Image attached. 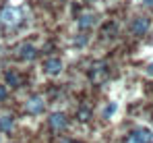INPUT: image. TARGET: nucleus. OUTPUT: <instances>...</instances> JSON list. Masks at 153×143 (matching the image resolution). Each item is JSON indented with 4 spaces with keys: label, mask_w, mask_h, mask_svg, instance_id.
I'll list each match as a JSON object with an SVG mask.
<instances>
[{
    "label": "nucleus",
    "mask_w": 153,
    "mask_h": 143,
    "mask_svg": "<svg viewBox=\"0 0 153 143\" xmlns=\"http://www.w3.org/2000/svg\"><path fill=\"white\" fill-rule=\"evenodd\" d=\"M147 29H149V19H147V17H134V19H132L130 31H132L134 35H145Z\"/></svg>",
    "instance_id": "39448f33"
},
{
    "label": "nucleus",
    "mask_w": 153,
    "mask_h": 143,
    "mask_svg": "<svg viewBox=\"0 0 153 143\" xmlns=\"http://www.w3.org/2000/svg\"><path fill=\"white\" fill-rule=\"evenodd\" d=\"M44 71L48 75H52V77H58L62 73V60L60 58H48L46 64H44Z\"/></svg>",
    "instance_id": "0eeeda50"
},
{
    "label": "nucleus",
    "mask_w": 153,
    "mask_h": 143,
    "mask_svg": "<svg viewBox=\"0 0 153 143\" xmlns=\"http://www.w3.org/2000/svg\"><path fill=\"white\" fill-rule=\"evenodd\" d=\"M17 56L21 58V60H33L35 56H37V48L33 46V44H21V46L17 48Z\"/></svg>",
    "instance_id": "423d86ee"
},
{
    "label": "nucleus",
    "mask_w": 153,
    "mask_h": 143,
    "mask_svg": "<svg viewBox=\"0 0 153 143\" xmlns=\"http://www.w3.org/2000/svg\"><path fill=\"white\" fill-rule=\"evenodd\" d=\"M143 4H147V6H153V0H143Z\"/></svg>",
    "instance_id": "dca6fc26"
},
{
    "label": "nucleus",
    "mask_w": 153,
    "mask_h": 143,
    "mask_svg": "<svg viewBox=\"0 0 153 143\" xmlns=\"http://www.w3.org/2000/svg\"><path fill=\"white\" fill-rule=\"evenodd\" d=\"M66 122H68V118L64 112H52L50 118H48V124H50L52 131H62L66 127Z\"/></svg>",
    "instance_id": "20e7f679"
},
{
    "label": "nucleus",
    "mask_w": 153,
    "mask_h": 143,
    "mask_svg": "<svg viewBox=\"0 0 153 143\" xmlns=\"http://www.w3.org/2000/svg\"><path fill=\"white\" fill-rule=\"evenodd\" d=\"M147 75H149V77H153V62L147 67Z\"/></svg>",
    "instance_id": "2eb2a0df"
},
{
    "label": "nucleus",
    "mask_w": 153,
    "mask_h": 143,
    "mask_svg": "<svg viewBox=\"0 0 153 143\" xmlns=\"http://www.w3.org/2000/svg\"><path fill=\"white\" fill-rule=\"evenodd\" d=\"M6 95H8L6 83H0V102H2V100H6Z\"/></svg>",
    "instance_id": "ddd939ff"
},
{
    "label": "nucleus",
    "mask_w": 153,
    "mask_h": 143,
    "mask_svg": "<svg viewBox=\"0 0 153 143\" xmlns=\"http://www.w3.org/2000/svg\"><path fill=\"white\" fill-rule=\"evenodd\" d=\"M151 141H153V133L149 129H145V127H139L128 135L126 143H151Z\"/></svg>",
    "instance_id": "f03ea898"
},
{
    "label": "nucleus",
    "mask_w": 153,
    "mask_h": 143,
    "mask_svg": "<svg viewBox=\"0 0 153 143\" xmlns=\"http://www.w3.org/2000/svg\"><path fill=\"white\" fill-rule=\"evenodd\" d=\"M87 42H89V37H87V35H81V37L76 40V46H85Z\"/></svg>",
    "instance_id": "4468645a"
},
{
    "label": "nucleus",
    "mask_w": 153,
    "mask_h": 143,
    "mask_svg": "<svg viewBox=\"0 0 153 143\" xmlns=\"http://www.w3.org/2000/svg\"><path fill=\"white\" fill-rule=\"evenodd\" d=\"M116 108H118V104H116V102H114V104H110V106H108V108H105V112H103V114H105V116H108V118H110V116H112V114H114V112H116Z\"/></svg>",
    "instance_id": "f8f14e48"
},
{
    "label": "nucleus",
    "mask_w": 153,
    "mask_h": 143,
    "mask_svg": "<svg viewBox=\"0 0 153 143\" xmlns=\"http://www.w3.org/2000/svg\"><path fill=\"white\" fill-rule=\"evenodd\" d=\"M93 23H95L93 15H89V13H87V15H83V17L79 19V29H89Z\"/></svg>",
    "instance_id": "1a4fd4ad"
},
{
    "label": "nucleus",
    "mask_w": 153,
    "mask_h": 143,
    "mask_svg": "<svg viewBox=\"0 0 153 143\" xmlns=\"http://www.w3.org/2000/svg\"><path fill=\"white\" fill-rule=\"evenodd\" d=\"M6 85L8 87H19V75L17 73H6Z\"/></svg>",
    "instance_id": "9d476101"
},
{
    "label": "nucleus",
    "mask_w": 153,
    "mask_h": 143,
    "mask_svg": "<svg viewBox=\"0 0 153 143\" xmlns=\"http://www.w3.org/2000/svg\"><path fill=\"white\" fill-rule=\"evenodd\" d=\"M21 19H23V13H21V8H17V6H4V8L0 10V21L4 25H8V27L19 25Z\"/></svg>",
    "instance_id": "f257e3e1"
},
{
    "label": "nucleus",
    "mask_w": 153,
    "mask_h": 143,
    "mask_svg": "<svg viewBox=\"0 0 153 143\" xmlns=\"http://www.w3.org/2000/svg\"><path fill=\"white\" fill-rule=\"evenodd\" d=\"M89 116H91V110L89 108H81L79 110V120H89Z\"/></svg>",
    "instance_id": "9b49d317"
},
{
    "label": "nucleus",
    "mask_w": 153,
    "mask_h": 143,
    "mask_svg": "<svg viewBox=\"0 0 153 143\" xmlns=\"http://www.w3.org/2000/svg\"><path fill=\"white\" fill-rule=\"evenodd\" d=\"M13 127H15V118H13L10 114H2V116H0V131H2V133L13 131Z\"/></svg>",
    "instance_id": "6e6552de"
},
{
    "label": "nucleus",
    "mask_w": 153,
    "mask_h": 143,
    "mask_svg": "<svg viewBox=\"0 0 153 143\" xmlns=\"http://www.w3.org/2000/svg\"><path fill=\"white\" fill-rule=\"evenodd\" d=\"M27 112L31 114V116H39V114H44V110H46V102L39 97V95H33V97H29L25 104Z\"/></svg>",
    "instance_id": "7ed1b4c3"
}]
</instances>
